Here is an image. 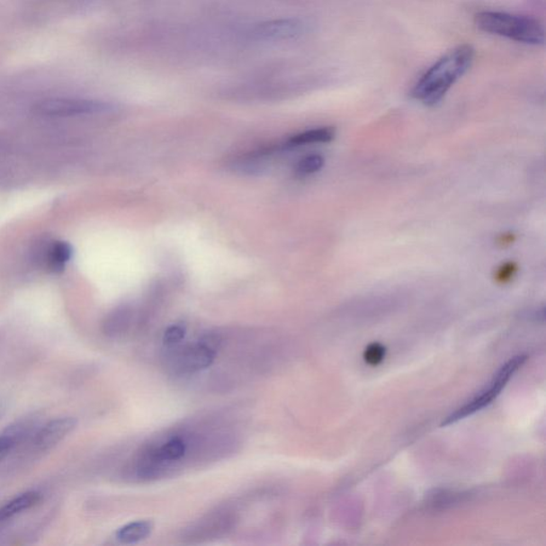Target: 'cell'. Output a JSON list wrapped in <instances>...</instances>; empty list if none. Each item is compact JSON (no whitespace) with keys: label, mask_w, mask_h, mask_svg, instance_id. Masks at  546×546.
Returning <instances> with one entry per match:
<instances>
[{"label":"cell","mask_w":546,"mask_h":546,"mask_svg":"<svg viewBox=\"0 0 546 546\" xmlns=\"http://www.w3.org/2000/svg\"><path fill=\"white\" fill-rule=\"evenodd\" d=\"M474 58L475 50L469 44L447 51L418 79L412 90L413 99L427 107L438 105L452 85L469 72Z\"/></svg>","instance_id":"cell-1"},{"label":"cell","mask_w":546,"mask_h":546,"mask_svg":"<svg viewBox=\"0 0 546 546\" xmlns=\"http://www.w3.org/2000/svg\"><path fill=\"white\" fill-rule=\"evenodd\" d=\"M475 24L480 31L514 40L515 42L542 45L545 31L542 22L532 17L497 11H482L475 15Z\"/></svg>","instance_id":"cell-2"},{"label":"cell","mask_w":546,"mask_h":546,"mask_svg":"<svg viewBox=\"0 0 546 546\" xmlns=\"http://www.w3.org/2000/svg\"><path fill=\"white\" fill-rule=\"evenodd\" d=\"M112 109V103L102 101L50 97L38 102L32 107V112L37 116L44 118H74L107 113Z\"/></svg>","instance_id":"cell-3"},{"label":"cell","mask_w":546,"mask_h":546,"mask_svg":"<svg viewBox=\"0 0 546 546\" xmlns=\"http://www.w3.org/2000/svg\"><path fill=\"white\" fill-rule=\"evenodd\" d=\"M525 360L526 356L519 355L508 361L507 363L498 371L497 375L494 376L493 380L491 383H488V388L481 390L480 394L477 395L476 398L468 402L467 405L459 407L452 416L446 417L445 421L442 423V426H447V425L456 423L460 421V419L472 416L475 412L481 410L482 407L490 405L491 402L501 394L506 384L508 383L514 373L519 370V367L524 363Z\"/></svg>","instance_id":"cell-4"},{"label":"cell","mask_w":546,"mask_h":546,"mask_svg":"<svg viewBox=\"0 0 546 546\" xmlns=\"http://www.w3.org/2000/svg\"><path fill=\"white\" fill-rule=\"evenodd\" d=\"M219 337L207 336L194 346L189 347L178 358L180 369L185 372H197L210 367L214 362L217 349L219 347Z\"/></svg>","instance_id":"cell-5"},{"label":"cell","mask_w":546,"mask_h":546,"mask_svg":"<svg viewBox=\"0 0 546 546\" xmlns=\"http://www.w3.org/2000/svg\"><path fill=\"white\" fill-rule=\"evenodd\" d=\"M77 427V419L62 416L51 419L33 435L32 446L39 452H45L60 443Z\"/></svg>","instance_id":"cell-6"},{"label":"cell","mask_w":546,"mask_h":546,"mask_svg":"<svg viewBox=\"0 0 546 546\" xmlns=\"http://www.w3.org/2000/svg\"><path fill=\"white\" fill-rule=\"evenodd\" d=\"M304 22L299 20H282L258 26L255 36L262 40L289 39L300 36L304 32Z\"/></svg>","instance_id":"cell-7"},{"label":"cell","mask_w":546,"mask_h":546,"mask_svg":"<svg viewBox=\"0 0 546 546\" xmlns=\"http://www.w3.org/2000/svg\"><path fill=\"white\" fill-rule=\"evenodd\" d=\"M73 255V246L67 241H51L44 249L42 262H44V266L49 273H61L65 272Z\"/></svg>","instance_id":"cell-8"},{"label":"cell","mask_w":546,"mask_h":546,"mask_svg":"<svg viewBox=\"0 0 546 546\" xmlns=\"http://www.w3.org/2000/svg\"><path fill=\"white\" fill-rule=\"evenodd\" d=\"M33 418H22L11 424L0 434V461L14 450L17 444L26 438L33 427Z\"/></svg>","instance_id":"cell-9"},{"label":"cell","mask_w":546,"mask_h":546,"mask_svg":"<svg viewBox=\"0 0 546 546\" xmlns=\"http://www.w3.org/2000/svg\"><path fill=\"white\" fill-rule=\"evenodd\" d=\"M42 499V494L39 491H27L19 497L11 499L10 502L0 508V523L13 519V517L30 510L38 505Z\"/></svg>","instance_id":"cell-10"},{"label":"cell","mask_w":546,"mask_h":546,"mask_svg":"<svg viewBox=\"0 0 546 546\" xmlns=\"http://www.w3.org/2000/svg\"><path fill=\"white\" fill-rule=\"evenodd\" d=\"M153 523L149 521H138L121 527L116 533L119 542L133 544L147 539L153 531Z\"/></svg>","instance_id":"cell-11"},{"label":"cell","mask_w":546,"mask_h":546,"mask_svg":"<svg viewBox=\"0 0 546 546\" xmlns=\"http://www.w3.org/2000/svg\"><path fill=\"white\" fill-rule=\"evenodd\" d=\"M336 134V130L332 126L309 130L291 138L289 145L291 147H300L316 145V143H329L335 140Z\"/></svg>","instance_id":"cell-12"},{"label":"cell","mask_w":546,"mask_h":546,"mask_svg":"<svg viewBox=\"0 0 546 546\" xmlns=\"http://www.w3.org/2000/svg\"><path fill=\"white\" fill-rule=\"evenodd\" d=\"M186 444L180 438L172 439L160 445L152 452V458L157 462L177 461L185 455Z\"/></svg>","instance_id":"cell-13"},{"label":"cell","mask_w":546,"mask_h":546,"mask_svg":"<svg viewBox=\"0 0 546 546\" xmlns=\"http://www.w3.org/2000/svg\"><path fill=\"white\" fill-rule=\"evenodd\" d=\"M130 309L129 308H119L108 316L103 324V331L107 336H114L123 333L130 326Z\"/></svg>","instance_id":"cell-14"},{"label":"cell","mask_w":546,"mask_h":546,"mask_svg":"<svg viewBox=\"0 0 546 546\" xmlns=\"http://www.w3.org/2000/svg\"><path fill=\"white\" fill-rule=\"evenodd\" d=\"M325 158L318 154L309 155L296 165V174L301 176H307L318 174L324 168Z\"/></svg>","instance_id":"cell-15"},{"label":"cell","mask_w":546,"mask_h":546,"mask_svg":"<svg viewBox=\"0 0 546 546\" xmlns=\"http://www.w3.org/2000/svg\"><path fill=\"white\" fill-rule=\"evenodd\" d=\"M517 272H519V266L515 262L503 263L494 273V281L499 285H507L515 280Z\"/></svg>","instance_id":"cell-16"},{"label":"cell","mask_w":546,"mask_h":546,"mask_svg":"<svg viewBox=\"0 0 546 546\" xmlns=\"http://www.w3.org/2000/svg\"><path fill=\"white\" fill-rule=\"evenodd\" d=\"M185 329L182 326H171L166 330L164 335V343L166 346H175V345L181 343L183 338L185 337Z\"/></svg>","instance_id":"cell-17"},{"label":"cell","mask_w":546,"mask_h":546,"mask_svg":"<svg viewBox=\"0 0 546 546\" xmlns=\"http://www.w3.org/2000/svg\"><path fill=\"white\" fill-rule=\"evenodd\" d=\"M385 349L379 344H372L366 349L364 358L367 363L377 365L383 360Z\"/></svg>","instance_id":"cell-18"},{"label":"cell","mask_w":546,"mask_h":546,"mask_svg":"<svg viewBox=\"0 0 546 546\" xmlns=\"http://www.w3.org/2000/svg\"><path fill=\"white\" fill-rule=\"evenodd\" d=\"M515 240V234L508 232L499 235V237L497 238V246H501V248H507V246L514 245Z\"/></svg>","instance_id":"cell-19"},{"label":"cell","mask_w":546,"mask_h":546,"mask_svg":"<svg viewBox=\"0 0 546 546\" xmlns=\"http://www.w3.org/2000/svg\"><path fill=\"white\" fill-rule=\"evenodd\" d=\"M0 417H2V410H0Z\"/></svg>","instance_id":"cell-20"}]
</instances>
